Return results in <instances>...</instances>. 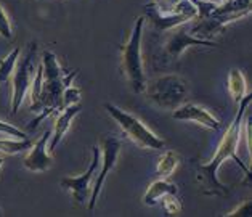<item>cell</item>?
<instances>
[{
	"mask_svg": "<svg viewBox=\"0 0 252 217\" xmlns=\"http://www.w3.org/2000/svg\"><path fill=\"white\" fill-rule=\"evenodd\" d=\"M82 111V105L76 103V105H69L60 111L58 117L55 119V127L53 132L50 135V140H48V151L53 153L57 150V146L61 144V140L67 134V130L71 129V124L74 121V117Z\"/></svg>",
	"mask_w": 252,
	"mask_h": 217,
	"instance_id": "cell-14",
	"label": "cell"
},
{
	"mask_svg": "<svg viewBox=\"0 0 252 217\" xmlns=\"http://www.w3.org/2000/svg\"><path fill=\"white\" fill-rule=\"evenodd\" d=\"M104 109L108 111V114L116 121V124L122 129V132L126 134L127 139H130L135 145H138L146 150H162L165 142L158 137L153 130L146 126L145 122H141L138 117L127 113V111L121 109L113 103H104Z\"/></svg>",
	"mask_w": 252,
	"mask_h": 217,
	"instance_id": "cell-5",
	"label": "cell"
},
{
	"mask_svg": "<svg viewBox=\"0 0 252 217\" xmlns=\"http://www.w3.org/2000/svg\"><path fill=\"white\" fill-rule=\"evenodd\" d=\"M189 47H217V42L201 39V37H196L193 34L187 33V31L178 29V31H172L167 42H165V53H167L170 58L177 60V58H180L182 53Z\"/></svg>",
	"mask_w": 252,
	"mask_h": 217,
	"instance_id": "cell-13",
	"label": "cell"
},
{
	"mask_svg": "<svg viewBox=\"0 0 252 217\" xmlns=\"http://www.w3.org/2000/svg\"><path fill=\"white\" fill-rule=\"evenodd\" d=\"M251 209H252V203L251 200H246L243 201L239 206H236L233 211H230V213H226L225 216L226 217H235V216H239V217H243V216H251Z\"/></svg>",
	"mask_w": 252,
	"mask_h": 217,
	"instance_id": "cell-24",
	"label": "cell"
},
{
	"mask_svg": "<svg viewBox=\"0 0 252 217\" xmlns=\"http://www.w3.org/2000/svg\"><path fill=\"white\" fill-rule=\"evenodd\" d=\"M145 16H138L133 24L128 40L121 47V70L124 72L128 85L133 92L141 94L145 89L146 79L141 60V37H143Z\"/></svg>",
	"mask_w": 252,
	"mask_h": 217,
	"instance_id": "cell-3",
	"label": "cell"
},
{
	"mask_svg": "<svg viewBox=\"0 0 252 217\" xmlns=\"http://www.w3.org/2000/svg\"><path fill=\"white\" fill-rule=\"evenodd\" d=\"M251 11H230V13H212L207 18H194V24L191 28V33L201 39L212 40V36L220 34L228 24L235 23L241 18L248 16Z\"/></svg>",
	"mask_w": 252,
	"mask_h": 217,
	"instance_id": "cell-10",
	"label": "cell"
},
{
	"mask_svg": "<svg viewBox=\"0 0 252 217\" xmlns=\"http://www.w3.org/2000/svg\"><path fill=\"white\" fill-rule=\"evenodd\" d=\"M141 94H145L146 98L151 100L156 107L174 111L187 100L188 84L185 79L177 76V74H165V76L146 82Z\"/></svg>",
	"mask_w": 252,
	"mask_h": 217,
	"instance_id": "cell-4",
	"label": "cell"
},
{
	"mask_svg": "<svg viewBox=\"0 0 252 217\" xmlns=\"http://www.w3.org/2000/svg\"><path fill=\"white\" fill-rule=\"evenodd\" d=\"M251 103H252V95L246 94L243 97V100L238 103L239 108L236 111V114L233 117V121L230 122V126L226 127L223 137L220 140V144L217 145V148H215V153L212 154V158L209 159L206 164L196 166V179H198V182L201 183V191L207 196H228L230 187H226V185H223L219 181L217 174H219L220 166L230 158L235 159L238 166L244 171V177H246L244 183L251 182L249 167L243 163L241 158H239L236 153L239 142L243 139V124H244V117L251 107Z\"/></svg>",
	"mask_w": 252,
	"mask_h": 217,
	"instance_id": "cell-1",
	"label": "cell"
},
{
	"mask_svg": "<svg viewBox=\"0 0 252 217\" xmlns=\"http://www.w3.org/2000/svg\"><path fill=\"white\" fill-rule=\"evenodd\" d=\"M0 134H5L8 137H18V139H26L28 134L24 130L15 127L13 124H8V122H3L0 121Z\"/></svg>",
	"mask_w": 252,
	"mask_h": 217,
	"instance_id": "cell-23",
	"label": "cell"
},
{
	"mask_svg": "<svg viewBox=\"0 0 252 217\" xmlns=\"http://www.w3.org/2000/svg\"><path fill=\"white\" fill-rule=\"evenodd\" d=\"M121 150H122V142L116 137V135H104V137H101V159H100L101 171H100V174L95 176V183H94V188H92V193L89 198V209L90 211L95 209L98 196H100L101 188L104 185V181H106V177L109 176V172L116 167Z\"/></svg>",
	"mask_w": 252,
	"mask_h": 217,
	"instance_id": "cell-7",
	"label": "cell"
},
{
	"mask_svg": "<svg viewBox=\"0 0 252 217\" xmlns=\"http://www.w3.org/2000/svg\"><path fill=\"white\" fill-rule=\"evenodd\" d=\"M32 146L31 139H0V151L5 154H18Z\"/></svg>",
	"mask_w": 252,
	"mask_h": 217,
	"instance_id": "cell-19",
	"label": "cell"
},
{
	"mask_svg": "<svg viewBox=\"0 0 252 217\" xmlns=\"http://www.w3.org/2000/svg\"><path fill=\"white\" fill-rule=\"evenodd\" d=\"M100 159H101V150L98 146H94L92 148V161H90L89 169L84 174H81V176L66 177L60 182L61 188L71 191L72 198H74L77 203L85 204L89 201L90 193H92V181H95L96 169L100 167Z\"/></svg>",
	"mask_w": 252,
	"mask_h": 217,
	"instance_id": "cell-9",
	"label": "cell"
},
{
	"mask_svg": "<svg viewBox=\"0 0 252 217\" xmlns=\"http://www.w3.org/2000/svg\"><path fill=\"white\" fill-rule=\"evenodd\" d=\"M161 208L165 216H178L182 213V203L177 198V195H164L161 198Z\"/></svg>",
	"mask_w": 252,
	"mask_h": 217,
	"instance_id": "cell-20",
	"label": "cell"
},
{
	"mask_svg": "<svg viewBox=\"0 0 252 217\" xmlns=\"http://www.w3.org/2000/svg\"><path fill=\"white\" fill-rule=\"evenodd\" d=\"M177 195L178 193V188L175 183L169 182L167 179L164 177H159L158 181L153 182L148 190H146V193L143 196V203L146 204V206H155V204H158V201L161 200V198L164 195Z\"/></svg>",
	"mask_w": 252,
	"mask_h": 217,
	"instance_id": "cell-15",
	"label": "cell"
},
{
	"mask_svg": "<svg viewBox=\"0 0 252 217\" xmlns=\"http://www.w3.org/2000/svg\"><path fill=\"white\" fill-rule=\"evenodd\" d=\"M0 37H3V39L7 40H11L13 39V28H11V21L7 15V11L5 8L0 5Z\"/></svg>",
	"mask_w": 252,
	"mask_h": 217,
	"instance_id": "cell-22",
	"label": "cell"
},
{
	"mask_svg": "<svg viewBox=\"0 0 252 217\" xmlns=\"http://www.w3.org/2000/svg\"><path fill=\"white\" fill-rule=\"evenodd\" d=\"M35 53H37V43H31L28 53L24 58H18L15 71L11 74V114H16L20 109L24 97L28 95L29 87L32 84L35 74Z\"/></svg>",
	"mask_w": 252,
	"mask_h": 217,
	"instance_id": "cell-6",
	"label": "cell"
},
{
	"mask_svg": "<svg viewBox=\"0 0 252 217\" xmlns=\"http://www.w3.org/2000/svg\"><path fill=\"white\" fill-rule=\"evenodd\" d=\"M81 98H82V90L79 89L76 85H67L66 89L63 90V102H61V109L69 107V105H76V103H81Z\"/></svg>",
	"mask_w": 252,
	"mask_h": 217,
	"instance_id": "cell-21",
	"label": "cell"
},
{
	"mask_svg": "<svg viewBox=\"0 0 252 217\" xmlns=\"http://www.w3.org/2000/svg\"><path fill=\"white\" fill-rule=\"evenodd\" d=\"M20 47H15L7 57L3 60H0V85L5 84L7 80L11 79V74L15 71V66H16V61L20 58Z\"/></svg>",
	"mask_w": 252,
	"mask_h": 217,
	"instance_id": "cell-18",
	"label": "cell"
},
{
	"mask_svg": "<svg viewBox=\"0 0 252 217\" xmlns=\"http://www.w3.org/2000/svg\"><path fill=\"white\" fill-rule=\"evenodd\" d=\"M226 84H228V92L233 98V102L238 105L243 100L246 92H248L244 74L239 70H236V68H233V70H230V72H228V80H226Z\"/></svg>",
	"mask_w": 252,
	"mask_h": 217,
	"instance_id": "cell-16",
	"label": "cell"
},
{
	"mask_svg": "<svg viewBox=\"0 0 252 217\" xmlns=\"http://www.w3.org/2000/svg\"><path fill=\"white\" fill-rule=\"evenodd\" d=\"M42 92H40V109L48 108L55 111H61L63 102V90L77 76V71L66 72L61 68L57 55L47 50L42 55Z\"/></svg>",
	"mask_w": 252,
	"mask_h": 217,
	"instance_id": "cell-2",
	"label": "cell"
},
{
	"mask_svg": "<svg viewBox=\"0 0 252 217\" xmlns=\"http://www.w3.org/2000/svg\"><path fill=\"white\" fill-rule=\"evenodd\" d=\"M146 16L150 18L151 23L159 31H170L175 29L182 24H185L187 21H193L196 18V8L194 5L189 2V0H180L172 11H167V13H162V11H158V8L155 7V3H148L145 7Z\"/></svg>",
	"mask_w": 252,
	"mask_h": 217,
	"instance_id": "cell-8",
	"label": "cell"
},
{
	"mask_svg": "<svg viewBox=\"0 0 252 217\" xmlns=\"http://www.w3.org/2000/svg\"><path fill=\"white\" fill-rule=\"evenodd\" d=\"M0 216H2V211H0Z\"/></svg>",
	"mask_w": 252,
	"mask_h": 217,
	"instance_id": "cell-26",
	"label": "cell"
},
{
	"mask_svg": "<svg viewBox=\"0 0 252 217\" xmlns=\"http://www.w3.org/2000/svg\"><path fill=\"white\" fill-rule=\"evenodd\" d=\"M178 163H180V158H178V154L175 151H165L158 161L156 176L169 179L178 167Z\"/></svg>",
	"mask_w": 252,
	"mask_h": 217,
	"instance_id": "cell-17",
	"label": "cell"
},
{
	"mask_svg": "<svg viewBox=\"0 0 252 217\" xmlns=\"http://www.w3.org/2000/svg\"><path fill=\"white\" fill-rule=\"evenodd\" d=\"M3 161H5V159H3L2 156H0V167H2V166H3Z\"/></svg>",
	"mask_w": 252,
	"mask_h": 217,
	"instance_id": "cell-25",
	"label": "cell"
},
{
	"mask_svg": "<svg viewBox=\"0 0 252 217\" xmlns=\"http://www.w3.org/2000/svg\"><path fill=\"white\" fill-rule=\"evenodd\" d=\"M52 132L48 130L42 137L32 144V146L28 150V154L23 159V164L31 172H45L50 169L53 163L52 153L48 151V140H50Z\"/></svg>",
	"mask_w": 252,
	"mask_h": 217,
	"instance_id": "cell-12",
	"label": "cell"
},
{
	"mask_svg": "<svg viewBox=\"0 0 252 217\" xmlns=\"http://www.w3.org/2000/svg\"><path fill=\"white\" fill-rule=\"evenodd\" d=\"M172 117L177 121H191L211 130H219L222 127L220 121L211 113V111H207L206 108H202L196 103L183 102L180 107H177L172 111Z\"/></svg>",
	"mask_w": 252,
	"mask_h": 217,
	"instance_id": "cell-11",
	"label": "cell"
}]
</instances>
